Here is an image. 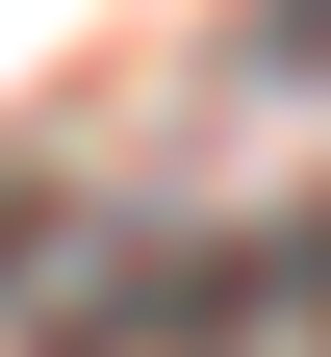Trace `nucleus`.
<instances>
[{
	"label": "nucleus",
	"mask_w": 331,
	"mask_h": 357,
	"mask_svg": "<svg viewBox=\"0 0 331 357\" xmlns=\"http://www.w3.org/2000/svg\"><path fill=\"white\" fill-rule=\"evenodd\" d=\"M0 255H26V204H0Z\"/></svg>",
	"instance_id": "2"
},
{
	"label": "nucleus",
	"mask_w": 331,
	"mask_h": 357,
	"mask_svg": "<svg viewBox=\"0 0 331 357\" xmlns=\"http://www.w3.org/2000/svg\"><path fill=\"white\" fill-rule=\"evenodd\" d=\"M255 52H280V77H331V0H280V26H255Z\"/></svg>",
	"instance_id": "1"
}]
</instances>
